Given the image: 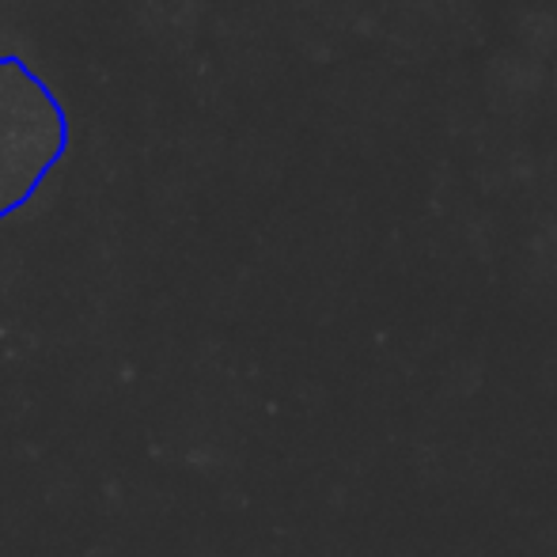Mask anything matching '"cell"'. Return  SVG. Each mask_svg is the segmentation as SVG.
<instances>
[{
	"label": "cell",
	"instance_id": "cell-1",
	"mask_svg": "<svg viewBox=\"0 0 557 557\" xmlns=\"http://www.w3.org/2000/svg\"><path fill=\"white\" fill-rule=\"evenodd\" d=\"M69 152L58 91L20 58L0 53V221L20 213Z\"/></svg>",
	"mask_w": 557,
	"mask_h": 557
}]
</instances>
